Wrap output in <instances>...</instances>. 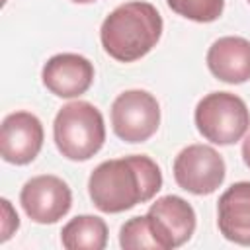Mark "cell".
Listing matches in <instances>:
<instances>
[{"mask_svg":"<svg viewBox=\"0 0 250 250\" xmlns=\"http://www.w3.org/2000/svg\"><path fill=\"white\" fill-rule=\"evenodd\" d=\"M162 188V172L146 154H131L98 164L88 178V193L102 213H123L150 201Z\"/></svg>","mask_w":250,"mask_h":250,"instance_id":"cell-1","label":"cell"},{"mask_svg":"<svg viewBox=\"0 0 250 250\" xmlns=\"http://www.w3.org/2000/svg\"><path fill=\"white\" fill-rule=\"evenodd\" d=\"M162 35V16L150 2H125L104 20L100 41L104 51L119 61L133 62L156 47Z\"/></svg>","mask_w":250,"mask_h":250,"instance_id":"cell-2","label":"cell"},{"mask_svg":"<svg viewBox=\"0 0 250 250\" xmlns=\"http://www.w3.org/2000/svg\"><path fill=\"white\" fill-rule=\"evenodd\" d=\"M53 139L64 158L74 162L90 160L105 141L102 111L84 100L62 105L53 121Z\"/></svg>","mask_w":250,"mask_h":250,"instance_id":"cell-3","label":"cell"},{"mask_svg":"<svg viewBox=\"0 0 250 250\" xmlns=\"http://www.w3.org/2000/svg\"><path fill=\"white\" fill-rule=\"evenodd\" d=\"M195 127L213 145H234L250 127V111L242 98L230 92H211L195 105Z\"/></svg>","mask_w":250,"mask_h":250,"instance_id":"cell-4","label":"cell"},{"mask_svg":"<svg viewBox=\"0 0 250 250\" xmlns=\"http://www.w3.org/2000/svg\"><path fill=\"white\" fill-rule=\"evenodd\" d=\"M160 125V105L146 90H125L111 104L113 133L125 143L148 141Z\"/></svg>","mask_w":250,"mask_h":250,"instance_id":"cell-5","label":"cell"},{"mask_svg":"<svg viewBox=\"0 0 250 250\" xmlns=\"http://www.w3.org/2000/svg\"><path fill=\"white\" fill-rule=\"evenodd\" d=\"M227 166L223 156L209 145H189L182 148L174 160L176 184L193 193L209 195L225 182Z\"/></svg>","mask_w":250,"mask_h":250,"instance_id":"cell-6","label":"cell"},{"mask_svg":"<svg viewBox=\"0 0 250 250\" xmlns=\"http://www.w3.org/2000/svg\"><path fill=\"white\" fill-rule=\"evenodd\" d=\"M20 203L33 223L53 225L70 211L72 191L62 178L41 174L23 184L20 191Z\"/></svg>","mask_w":250,"mask_h":250,"instance_id":"cell-7","label":"cell"},{"mask_svg":"<svg viewBox=\"0 0 250 250\" xmlns=\"http://www.w3.org/2000/svg\"><path fill=\"white\" fill-rule=\"evenodd\" d=\"M43 137V125L37 115L29 111L8 113L0 127V154L10 164H29L39 154Z\"/></svg>","mask_w":250,"mask_h":250,"instance_id":"cell-8","label":"cell"},{"mask_svg":"<svg viewBox=\"0 0 250 250\" xmlns=\"http://www.w3.org/2000/svg\"><path fill=\"white\" fill-rule=\"evenodd\" d=\"M146 217L162 250H172L186 244L195 230V211L178 195L158 197L148 207Z\"/></svg>","mask_w":250,"mask_h":250,"instance_id":"cell-9","label":"cell"},{"mask_svg":"<svg viewBox=\"0 0 250 250\" xmlns=\"http://www.w3.org/2000/svg\"><path fill=\"white\" fill-rule=\"evenodd\" d=\"M41 80L59 98H78L94 82V64L78 53H59L43 64Z\"/></svg>","mask_w":250,"mask_h":250,"instance_id":"cell-10","label":"cell"},{"mask_svg":"<svg viewBox=\"0 0 250 250\" xmlns=\"http://www.w3.org/2000/svg\"><path fill=\"white\" fill-rule=\"evenodd\" d=\"M217 225L227 240L250 246V182H236L219 197Z\"/></svg>","mask_w":250,"mask_h":250,"instance_id":"cell-11","label":"cell"},{"mask_svg":"<svg viewBox=\"0 0 250 250\" xmlns=\"http://www.w3.org/2000/svg\"><path fill=\"white\" fill-rule=\"evenodd\" d=\"M207 66L211 74L227 84H242L250 80V41L236 35L217 39L207 51Z\"/></svg>","mask_w":250,"mask_h":250,"instance_id":"cell-12","label":"cell"},{"mask_svg":"<svg viewBox=\"0 0 250 250\" xmlns=\"http://www.w3.org/2000/svg\"><path fill=\"white\" fill-rule=\"evenodd\" d=\"M66 250H104L107 244V225L96 215H78L61 230Z\"/></svg>","mask_w":250,"mask_h":250,"instance_id":"cell-13","label":"cell"},{"mask_svg":"<svg viewBox=\"0 0 250 250\" xmlns=\"http://www.w3.org/2000/svg\"><path fill=\"white\" fill-rule=\"evenodd\" d=\"M119 244L125 250H162L146 215L129 219L119 230Z\"/></svg>","mask_w":250,"mask_h":250,"instance_id":"cell-14","label":"cell"},{"mask_svg":"<svg viewBox=\"0 0 250 250\" xmlns=\"http://www.w3.org/2000/svg\"><path fill=\"white\" fill-rule=\"evenodd\" d=\"M172 12L197 23H211L221 18L225 0H166Z\"/></svg>","mask_w":250,"mask_h":250,"instance_id":"cell-15","label":"cell"},{"mask_svg":"<svg viewBox=\"0 0 250 250\" xmlns=\"http://www.w3.org/2000/svg\"><path fill=\"white\" fill-rule=\"evenodd\" d=\"M0 205H2V234H0V242H6L18 229H20V217L16 213V209L12 207V203L2 197L0 199Z\"/></svg>","mask_w":250,"mask_h":250,"instance_id":"cell-16","label":"cell"},{"mask_svg":"<svg viewBox=\"0 0 250 250\" xmlns=\"http://www.w3.org/2000/svg\"><path fill=\"white\" fill-rule=\"evenodd\" d=\"M242 160H244V164L250 168V133H248L246 139L242 141Z\"/></svg>","mask_w":250,"mask_h":250,"instance_id":"cell-17","label":"cell"},{"mask_svg":"<svg viewBox=\"0 0 250 250\" xmlns=\"http://www.w3.org/2000/svg\"><path fill=\"white\" fill-rule=\"evenodd\" d=\"M72 2H76V4H92L96 0H72Z\"/></svg>","mask_w":250,"mask_h":250,"instance_id":"cell-18","label":"cell"},{"mask_svg":"<svg viewBox=\"0 0 250 250\" xmlns=\"http://www.w3.org/2000/svg\"><path fill=\"white\" fill-rule=\"evenodd\" d=\"M248 2H250V0H248Z\"/></svg>","mask_w":250,"mask_h":250,"instance_id":"cell-19","label":"cell"}]
</instances>
